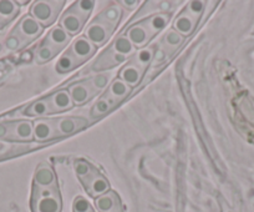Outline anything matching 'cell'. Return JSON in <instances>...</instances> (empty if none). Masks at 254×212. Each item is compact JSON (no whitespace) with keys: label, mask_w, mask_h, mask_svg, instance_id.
Masks as SVG:
<instances>
[{"label":"cell","mask_w":254,"mask_h":212,"mask_svg":"<svg viewBox=\"0 0 254 212\" xmlns=\"http://www.w3.org/2000/svg\"><path fill=\"white\" fill-rule=\"evenodd\" d=\"M74 171L81 182L85 192L92 199L110 191V182L101 170L86 158H76L74 161Z\"/></svg>","instance_id":"obj_9"},{"label":"cell","mask_w":254,"mask_h":212,"mask_svg":"<svg viewBox=\"0 0 254 212\" xmlns=\"http://www.w3.org/2000/svg\"><path fill=\"white\" fill-rule=\"evenodd\" d=\"M16 4H18L19 6L21 5H29V4H31L30 1H16Z\"/></svg>","instance_id":"obj_25"},{"label":"cell","mask_w":254,"mask_h":212,"mask_svg":"<svg viewBox=\"0 0 254 212\" xmlns=\"http://www.w3.org/2000/svg\"><path fill=\"white\" fill-rule=\"evenodd\" d=\"M45 29L38 23L34 18H31L29 14L24 15L18 21L13 30L9 33L8 38L5 39V48L10 51H19L25 49L31 43L39 39V36L43 35Z\"/></svg>","instance_id":"obj_11"},{"label":"cell","mask_w":254,"mask_h":212,"mask_svg":"<svg viewBox=\"0 0 254 212\" xmlns=\"http://www.w3.org/2000/svg\"><path fill=\"white\" fill-rule=\"evenodd\" d=\"M136 51L137 49L128 40V38L124 33L119 34L112 40V43L95 59V62L90 67V70L96 72H104L106 70L114 69L119 65L125 64Z\"/></svg>","instance_id":"obj_5"},{"label":"cell","mask_w":254,"mask_h":212,"mask_svg":"<svg viewBox=\"0 0 254 212\" xmlns=\"http://www.w3.org/2000/svg\"><path fill=\"white\" fill-rule=\"evenodd\" d=\"M20 13V6L16 1L0 0V31L11 23Z\"/></svg>","instance_id":"obj_21"},{"label":"cell","mask_w":254,"mask_h":212,"mask_svg":"<svg viewBox=\"0 0 254 212\" xmlns=\"http://www.w3.org/2000/svg\"><path fill=\"white\" fill-rule=\"evenodd\" d=\"M95 206L99 212H125L121 197L114 190L95 199Z\"/></svg>","instance_id":"obj_20"},{"label":"cell","mask_w":254,"mask_h":212,"mask_svg":"<svg viewBox=\"0 0 254 212\" xmlns=\"http://www.w3.org/2000/svg\"><path fill=\"white\" fill-rule=\"evenodd\" d=\"M1 49H3V45H1V44H0V51H1Z\"/></svg>","instance_id":"obj_26"},{"label":"cell","mask_w":254,"mask_h":212,"mask_svg":"<svg viewBox=\"0 0 254 212\" xmlns=\"http://www.w3.org/2000/svg\"><path fill=\"white\" fill-rule=\"evenodd\" d=\"M11 150V145H8L6 142H3V141H0V155L1 153H5L8 151Z\"/></svg>","instance_id":"obj_24"},{"label":"cell","mask_w":254,"mask_h":212,"mask_svg":"<svg viewBox=\"0 0 254 212\" xmlns=\"http://www.w3.org/2000/svg\"><path fill=\"white\" fill-rule=\"evenodd\" d=\"M31 212H61L60 187L53 166L44 161L35 169L31 184Z\"/></svg>","instance_id":"obj_1"},{"label":"cell","mask_w":254,"mask_h":212,"mask_svg":"<svg viewBox=\"0 0 254 212\" xmlns=\"http://www.w3.org/2000/svg\"><path fill=\"white\" fill-rule=\"evenodd\" d=\"M64 0H38L31 3L29 9V15L35 19L44 29L53 25L58 18H60V14L65 6Z\"/></svg>","instance_id":"obj_17"},{"label":"cell","mask_w":254,"mask_h":212,"mask_svg":"<svg viewBox=\"0 0 254 212\" xmlns=\"http://www.w3.org/2000/svg\"><path fill=\"white\" fill-rule=\"evenodd\" d=\"M33 140V121L25 120V119L0 120V141H3V142H31Z\"/></svg>","instance_id":"obj_16"},{"label":"cell","mask_w":254,"mask_h":212,"mask_svg":"<svg viewBox=\"0 0 254 212\" xmlns=\"http://www.w3.org/2000/svg\"><path fill=\"white\" fill-rule=\"evenodd\" d=\"M110 72H100L89 79L81 80L67 87L75 106H82L109 86Z\"/></svg>","instance_id":"obj_14"},{"label":"cell","mask_w":254,"mask_h":212,"mask_svg":"<svg viewBox=\"0 0 254 212\" xmlns=\"http://www.w3.org/2000/svg\"><path fill=\"white\" fill-rule=\"evenodd\" d=\"M172 14H157L150 18L142 19L125 29V35L133 44L137 50L147 48L148 44L165 30L172 19Z\"/></svg>","instance_id":"obj_6"},{"label":"cell","mask_w":254,"mask_h":212,"mask_svg":"<svg viewBox=\"0 0 254 212\" xmlns=\"http://www.w3.org/2000/svg\"><path fill=\"white\" fill-rule=\"evenodd\" d=\"M90 121L82 116H60V118H40L33 121L34 140L48 142L55 139L70 136L89 126Z\"/></svg>","instance_id":"obj_2"},{"label":"cell","mask_w":254,"mask_h":212,"mask_svg":"<svg viewBox=\"0 0 254 212\" xmlns=\"http://www.w3.org/2000/svg\"><path fill=\"white\" fill-rule=\"evenodd\" d=\"M72 212H96L84 196H77L72 204Z\"/></svg>","instance_id":"obj_22"},{"label":"cell","mask_w":254,"mask_h":212,"mask_svg":"<svg viewBox=\"0 0 254 212\" xmlns=\"http://www.w3.org/2000/svg\"><path fill=\"white\" fill-rule=\"evenodd\" d=\"M120 4L124 10L132 11V10H138L141 5H142L143 1H138V0H122V1H117Z\"/></svg>","instance_id":"obj_23"},{"label":"cell","mask_w":254,"mask_h":212,"mask_svg":"<svg viewBox=\"0 0 254 212\" xmlns=\"http://www.w3.org/2000/svg\"><path fill=\"white\" fill-rule=\"evenodd\" d=\"M131 92H132V87L125 84L119 77H116V79L110 82L104 94L95 102L90 115H91L92 119L107 115L110 111H112L116 106H119L125 99H127V96H130Z\"/></svg>","instance_id":"obj_12"},{"label":"cell","mask_w":254,"mask_h":212,"mask_svg":"<svg viewBox=\"0 0 254 212\" xmlns=\"http://www.w3.org/2000/svg\"><path fill=\"white\" fill-rule=\"evenodd\" d=\"M183 1H167V0H148V1H143L142 5L138 8L135 15L127 21L125 29H127L132 24L137 23V21L142 20V19L150 18V16L157 15V14H175L177 8L182 5ZM124 29V30H125Z\"/></svg>","instance_id":"obj_19"},{"label":"cell","mask_w":254,"mask_h":212,"mask_svg":"<svg viewBox=\"0 0 254 212\" xmlns=\"http://www.w3.org/2000/svg\"><path fill=\"white\" fill-rule=\"evenodd\" d=\"M185 40L186 38H183L181 34L173 30L172 28L166 30V33L163 34L161 40L158 41V44H156L155 58H153V62L151 67L157 68L160 65L165 64L171 57L175 55L176 51L183 45Z\"/></svg>","instance_id":"obj_18"},{"label":"cell","mask_w":254,"mask_h":212,"mask_svg":"<svg viewBox=\"0 0 254 212\" xmlns=\"http://www.w3.org/2000/svg\"><path fill=\"white\" fill-rule=\"evenodd\" d=\"M97 48L84 35L77 36L59 58L55 69L59 74H69L82 67L96 54Z\"/></svg>","instance_id":"obj_7"},{"label":"cell","mask_w":254,"mask_h":212,"mask_svg":"<svg viewBox=\"0 0 254 212\" xmlns=\"http://www.w3.org/2000/svg\"><path fill=\"white\" fill-rule=\"evenodd\" d=\"M155 53L156 45L147 46V48L137 50L120 69L117 77L132 89L138 86L145 77L148 68L152 65Z\"/></svg>","instance_id":"obj_8"},{"label":"cell","mask_w":254,"mask_h":212,"mask_svg":"<svg viewBox=\"0 0 254 212\" xmlns=\"http://www.w3.org/2000/svg\"><path fill=\"white\" fill-rule=\"evenodd\" d=\"M96 1L79 0L74 1L59 18V26L70 36H76L86 26L87 20L94 11Z\"/></svg>","instance_id":"obj_10"},{"label":"cell","mask_w":254,"mask_h":212,"mask_svg":"<svg viewBox=\"0 0 254 212\" xmlns=\"http://www.w3.org/2000/svg\"><path fill=\"white\" fill-rule=\"evenodd\" d=\"M207 5H208L207 1H201V0L186 3V6H183L182 10L175 16L171 28L181 34L183 38L190 36L196 31Z\"/></svg>","instance_id":"obj_15"},{"label":"cell","mask_w":254,"mask_h":212,"mask_svg":"<svg viewBox=\"0 0 254 212\" xmlns=\"http://www.w3.org/2000/svg\"><path fill=\"white\" fill-rule=\"evenodd\" d=\"M124 16V9L117 1L107 4L89 24L84 31V36L97 49L104 46L119 28Z\"/></svg>","instance_id":"obj_3"},{"label":"cell","mask_w":254,"mask_h":212,"mask_svg":"<svg viewBox=\"0 0 254 212\" xmlns=\"http://www.w3.org/2000/svg\"><path fill=\"white\" fill-rule=\"evenodd\" d=\"M71 43V36L64 31L60 26H54L50 29L48 35L43 39L34 54V62L36 64H46L55 59L61 51Z\"/></svg>","instance_id":"obj_13"},{"label":"cell","mask_w":254,"mask_h":212,"mask_svg":"<svg viewBox=\"0 0 254 212\" xmlns=\"http://www.w3.org/2000/svg\"><path fill=\"white\" fill-rule=\"evenodd\" d=\"M75 105L72 102L67 89H60L53 94L44 96L31 104L25 105L24 108L16 111L23 116H33V118H45V116L55 115L70 111Z\"/></svg>","instance_id":"obj_4"}]
</instances>
